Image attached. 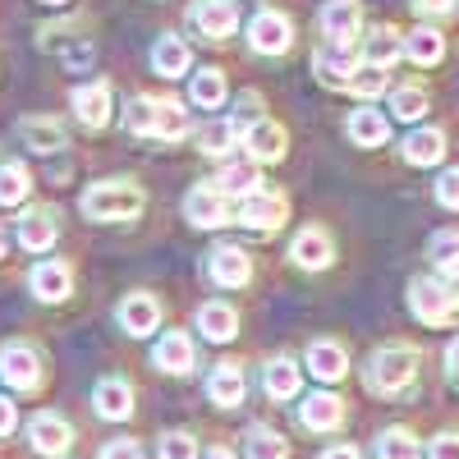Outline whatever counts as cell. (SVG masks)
<instances>
[{"label":"cell","mask_w":459,"mask_h":459,"mask_svg":"<svg viewBox=\"0 0 459 459\" xmlns=\"http://www.w3.org/2000/svg\"><path fill=\"white\" fill-rule=\"evenodd\" d=\"M147 207V194L134 179H101L79 198V212L88 221H138Z\"/></svg>","instance_id":"obj_1"},{"label":"cell","mask_w":459,"mask_h":459,"mask_svg":"<svg viewBox=\"0 0 459 459\" xmlns=\"http://www.w3.org/2000/svg\"><path fill=\"white\" fill-rule=\"evenodd\" d=\"M413 377H418V350H409V344H386V350H377L372 363H368V391L400 395Z\"/></svg>","instance_id":"obj_2"},{"label":"cell","mask_w":459,"mask_h":459,"mask_svg":"<svg viewBox=\"0 0 459 459\" xmlns=\"http://www.w3.org/2000/svg\"><path fill=\"white\" fill-rule=\"evenodd\" d=\"M285 216H290L285 194H276V188H266V184H257L253 194H244L239 207H235V221L248 225L253 235H276V230L285 225Z\"/></svg>","instance_id":"obj_3"},{"label":"cell","mask_w":459,"mask_h":459,"mask_svg":"<svg viewBox=\"0 0 459 459\" xmlns=\"http://www.w3.org/2000/svg\"><path fill=\"white\" fill-rule=\"evenodd\" d=\"M409 308L418 322L428 326H446L455 317V294L446 290V281H432V276H418L409 281Z\"/></svg>","instance_id":"obj_4"},{"label":"cell","mask_w":459,"mask_h":459,"mask_svg":"<svg viewBox=\"0 0 459 459\" xmlns=\"http://www.w3.org/2000/svg\"><path fill=\"white\" fill-rule=\"evenodd\" d=\"M0 381H5L10 391H37L42 386V354L23 340L5 344V350H0Z\"/></svg>","instance_id":"obj_5"},{"label":"cell","mask_w":459,"mask_h":459,"mask_svg":"<svg viewBox=\"0 0 459 459\" xmlns=\"http://www.w3.org/2000/svg\"><path fill=\"white\" fill-rule=\"evenodd\" d=\"M203 266H207V281L216 290H244L253 281V257L244 248H235V244H216Z\"/></svg>","instance_id":"obj_6"},{"label":"cell","mask_w":459,"mask_h":459,"mask_svg":"<svg viewBox=\"0 0 459 459\" xmlns=\"http://www.w3.org/2000/svg\"><path fill=\"white\" fill-rule=\"evenodd\" d=\"M69 106H74V120L83 129H106L110 125V110H115V97H110V83L106 79H92V83H79L69 92Z\"/></svg>","instance_id":"obj_7"},{"label":"cell","mask_w":459,"mask_h":459,"mask_svg":"<svg viewBox=\"0 0 459 459\" xmlns=\"http://www.w3.org/2000/svg\"><path fill=\"white\" fill-rule=\"evenodd\" d=\"M248 42H253V51H262V56H285L290 42H294L290 14H281V10H257V14L248 19Z\"/></svg>","instance_id":"obj_8"},{"label":"cell","mask_w":459,"mask_h":459,"mask_svg":"<svg viewBox=\"0 0 459 459\" xmlns=\"http://www.w3.org/2000/svg\"><path fill=\"white\" fill-rule=\"evenodd\" d=\"M188 23H194V32L207 37V42H225V37L239 28V10H235V0H194Z\"/></svg>","instance_id":"obj_9"},{"label":"cell","mask_w":459,"mask_h":459,"mask_svg":"<svg viewBox=\"0 0 459 459\" xmlns=\"http://www.w3.org/2000/svg\"><path fill=\"white\" fill-rule=\"evenodd\" d=\"M317 28L331 47H350L359 28H363V10H359V0H326L322 14H317Z\"/></svg>","instance_id":"obj_10"},{"label":"cell","mask_w":459,"mask_h":459,"mask_svg":"<svg viewBox=\"0 0 459 459\" xmlns=\"http://www.w3.org/2000/svg\"><path fill=\"white\" fill-rule=\"evenodd\" d=\"M28 290L42 299V303H65L69 290H74V266L65 257H42L28 272Z\"/></svg>","instance_id":"obj_11"},{"label":"cell","mask_w":459,"mask_h":459,"mask_svg":"<svg viewBox=\"0 0 459 459\" xmlns=\"http://www.w3.org/2000/svg\"><path fill=\"white\" fill-rule=\"evenodd\" d=\"M244 152H248V157L257 161V166H272V161H281L285 157V129L276 125V120H262V115H257V120H248L244 125Z\"/></svg>","instance_id":"obj_12"},{"label":"cell","mask_w":459,"mask_h":459,"mask_svg":"<svg viewBox=\"0 0 459 459\" xmlns=\"http://www.w3.org/2000/svg\"><path fill=\"white\" fill-rule=\"evenodd\" d=\"M28 441H32V450L37 455H47V459H60L65 450H69V441H74V428L65 423L60 413H32L28 418Z\"/></svg>","instance_id":"obj_13"},{"label":"cell","mask_w":459,"mask_h":459,"mask_svg":"<svg viewBox=\"0 0 459 459\" xmlns=\"http://www.w3.org/2000/svg\"><path fill=\"white\" fill-rule=\"evenodd\" d=\"M184 216L198 230H216V225L230 221V198L216 184H198V188H188V198H184Z\"/></svg>","instance_id":"obj_14"},{"label":"cell","mask_w":459,"mask_h":459,"mask_svg":"<svg viewBox=\"0 0 459 459\" xmlns=\"http://www.w3.org/2000/svg\"><path fill=\"white\" fill-rule=\"evenodd\" d=\"M56 239H60V216H56V207H28V212L19 216V244H23L28 253H47Z\"/></svg>","instance_id":"obj_15"},{"label":"cell","mask_w":459,"mask_h":459,"mask_svg":"<svg viewBox=\"0 0 459 459\" xmlns=\"http://www.w3.org/2000/svg\"><path fill=\"white\" fill-rule=\"evenodd\" d=\"M290 257L303 266V272H322V266H331V257H335V244H331V235L322 225H303L294 235V244H290Z\"/></svg>","instance_id":"obj_16"},{"label":"cell","mask_w":459,"mask_h":459,"mask_svg":"<svg viewBox=\"0 0 459 459\" xmlns=\"http://www.w3.org/2000/svg\"><path fill=\"white\" fill-rule=\"evenodd\" d=\"M147 101H152V134L147 138H157V143L188 138V110H184V101H175V97H147Z\"/></svg>","instance_id":"obj_17"},{"label":"cell","mask_w":459,"mask_h":459,"mask_svg":"<svg viewBox=\"0 0 459 459\" xmlns=\"http://www.w3.org/2000/svg\"><path fill=\"white\" fill-rule=\"evenodd\" d=\"M152 359H157L161 372L179 377V372H194L198 350H194V340H188V331H166V335L157 340V350H152Z\"/></svg>","instance_id":"obj_18"},{"label":"cell","mask_w":459,"mask_h":459,"mask_svg":"<svg viewBox=\"0 0 459 459\" xmlns=\"http://www.w3.org/2000/svg\"><path fill=\"white\" fill-rule=\"evenodd\" d=\"M157 326H161V303L152 299V294H143V290H134L120 303V331L125 335H152Z\"/></svg>","instance_id":"obj_19"},{"label":"cell","mask_w":459,"mask_h":459,"mask_svg":"<svg viewBox=\"0 0 459 459\" xmlns=\"http://www.w3.org/2000/svg\"><path fill=\"white\" fill-rule=\"evenodd\" d=\"M19 138L37 152V157H51V152L65 147V125L51 120V115H23V120H19Z\"/></svg>","instance_id":"obj_20"},{"label":"cell","mask_w":459,"mask_h":459,"mask_svg":"<svg viewBox=\"0 0 459 459\" xmlns=\"http://www.w3.org/2000/svg\"><path fill=\"white\" fill-rule=\"evenodd\" d=\"M299 423L308 428V432H335L344 423V404L335 395L317 391V395H308V400L299 404Z\"/></svg>","instance_id":"obj_21"},{"label":"cell","mask_w":459,"mask_h":459,"mask_svg":"<svg viewBox=\"0 0 459 459\" xmlns=\"http://www.w3.org/2000/svg\"><path fill=\"white\" fill-rule=\"evenodd\" d=\"M92 404H97L101 418H115V423H125V418L134 413V391H129V381H125V377H106V381H97Z\"/></svg>","instance_id":"obj_22"},{"label":"cell","mask_w":459,"mask_h":459,"mask_svg":"<svg viewBox=\"0 0 459 459\" xmlns=\"http://www.w3.org/2000/svg\"><path fill=\"white\" fill-rule=\"evenodd\" d=\"M198 331L212 340V344H225V340H235L239 335V313L230 308L225 299H212L198 308Z\"/></svg>","instance_id":"obj_23"},{"label":"cell","mask_w":459,"mask_h":459,"mask_svg":"<svg viewBox=\"0 0 459 459\" xmlns=\"http://www.w3.org/2000/svg\"><path fill=\"white\" fill-rule=\"evenodd\" d=\"M207 395H212V404H221V409H239V404H244V368H239V363L212 368Z\"/></svg>","instance_id":"obj_24"},{"label":"cell","mask_w":459,"mask_h":459,"mask_svg":"<svg viewBox=\"0 0 459 459\" xmlns=\"http://www.w3.org/2000/svg\"><path fill=\"white\" fill-rule=\"evenodd\" d=\"M313 69H317L322 83L344 88V83H350V74L359 69V56H354L350 47H322V51L313 56Z\"/></svg>","instance_id":"obj_25"},{"label":"cell","mask_w":459,"mask_h":459,"mask_svg":"<svg viewBox=\"0 0 459 459\" xmlns=\"http://www.w3.org/2000/svg\"><path fill=\"white\" fill-rule=\"evenodd\" d=\"M225 198H244V194H253V188L262 184V170H257V161L248 157V161H225L221 166V175L212 179Z\"/></svg>","instance_id":"obj_26"},{"label":"cell","mask_w":459,"mask_h":459,"mask_svg":"<svg viewBox=\"0 0 459 459\" xmlns=\"http://www.w3.org/2000/svg\"><path fill=\"white\" fill-rule=\"evenodd\" d=\"M188 42H179V37H157V47H152V69L161 74V79H179V74H188Z\"/></svg>","instance_id":"obj_27"},{"label":"cell","mask_w":459,"mask_h":459,"mask_svg":"<svg viewBox=\"0 0 459 459\" xmlns=\"http://www.w3.org/2000/svg\"><path fill=\"white\" fill-rule=\"evenodd\" d=\"M446 157V134L441 129H413L404 138V161L409 166H437Z\"/></svg>","instance_id":"obj_28"},{"label":"cell","mask_w":459,"mask_h":459,"mask_svg":"<svg viewBox=\"0 0 459 459\" xmlns=\"http://www.w3.org/2000/svg\"><path fill=\"white\" fill-rule=\"evenodd\" d=\"M262 386L272 400H294L299 395V363L294 359H272L262 368Z\"/></svg>","instance_id":"obj_29"},{"label":"cell","mask_w":459,"mask_h":459,"mask_svg":"<svg viewBox=\"0 0 459 459\" xmlns=\"http://www.w3.org/2000/svg\"><path fill=\"white\" fill-rule=\"evenodd\" d=\"M188 101L198 110H221L225 106V74L221 69H198L194 83H188Z\"/></svg>","instance_id":"obj_30"},{"label":"cell","mask_w":459,"mask_h":459,"mask_svg":"<svg viewBox=\"0 0 459 459\" xmlns=\"http://www.w3.org/2000/svg\"><path fill=\"white\" fill-rule=\"evenodd\" d=\"M308 368L322 381H340L344 372H350V359H344V350H340L335 340H317L313 350H308Z\"/></svg>","instance_id":"obj_31"},{"label":"cell","mask_w":459,"mask_h":459,"mask_svg":"<svg viewBox=\"0 0 459 459\" xmlns=\"http://www.w3.org/2000/svg\"><path fill=\"white\" fill-rule=\"evenodd\" d=\"M368 65L372 69H391L400 56H404V37L395 32V28H372V37H368Z\"/></svg>","instance_id":"obj_32"},{"label":"cell","mask_w":459,"mask_h":459,"mask_svg":"<svg viewBox=\"0 0 459 459\" xmlns=\"http://www.w3.org/2000/svg\"><path fill=\"white\" fill-rule=\"evenodd\" d=\"M350 138H354L359 147H381V143L391 138L386 115H381V110H354V115H350Z\"/></svg>","instance_id":"obj_33"},{"label":"cell","mask_w":459,"mask_h":459,"mask_svg":"<svg viewBox=\"0 0 459 459\" xmlns=\"http://www.w3.org/2000/svg\"><path fill=\"white\" fill-rule=\"evenodd\" d=\"M244 455L248 459H290V441L272 428H248L244 432Z\"/></svg>","instance_id":"obj_34"},{"label":"cell","mask_w":459,"mask_h":459,"mask_svg":"<svg viewBox=\"0 0 459 459\" xmlns=\"http://www.w3.org/2000/svg\"><path fill=\"white\" fill-rule=\"evenodd\" d=\"M404 56H409L413 65H437V60L446 56L441 32H437V28H418V32H409V37H404Z\"/></svg>","instance_id":"obj_35"},{"label":"cell","mask_w":459,"mask_h":459,"mask_svg":"<svg viewBox=\"0 0 459 459\" xmlns=\"http://www.w3.org/2000/svg\"><path fill=\"white\" fill-rule=\"evenodd\" d=\"M28 194H32L28 166H19V161H5V166H0V207H19Z\"/></svg>","instance_id":"obj_36"},{"label":"cell","mask_w":459,"mask_h":459,"mask_svg":"<svg viewBox=\"0 0 459 459\" xmlns=\"http://www.w3.org/2000/svg\"><path fill=\"white\" fill-rule=\"evenodd\" d=\"M235 138H239V125H235V120H212V125L198 134V147L207 152V157H230Z\"/></svg>","instance_id":"obj_37"},{"label":"cell","mask_w":459,"mask_h":459,"mask_svg":"<svg viewBox=\"0 0 459 459\" xmlns=\"http://www.w3.org/2000/svg\"><path fill=\"white\" fill-rule=\"evenodd\" d=\"M428 253H432L437 272H441L446 281H459V235H455V230H446V235H437Z\"/></svg>","instance_id":"obj_38"},{"label":"cell","mask_w":459,"mask_h":459,"mask_svg":"<svg viewBox=\"0 0 459 459\" xmlns=\"http://www.w3.org/2000/svg\"><path fill=\"white\" fill-rule=\"evenodd\" d=\"M377 459H418V441L409 428H391L377 441Z\"/></svg>","instance_id":"obj_39"},{"label":"cell","mask_w":459,"mask_h":459,"mask_svg":"<svg viewBox=\"0 0 459 459\" xmlns=\"http://www.w3.org/2000/svg\"><path fill=\"white\" fill-rule=\"evenodd\" d=\"M391 110H395V120H423L428 92H423V88H400V92L391 97Z\"/></svg>","instance_id":"obj_40"},{"label":"cell","mask_w":459,"mask_h":459,"mask_svg":"<svg viewBox=\"0 0 459 459\" xmlns=\"http://www.w3.org/2000/svg\"><path fill=\"white\" fill-rule=\"evenodd\" d=\"M344 88H350L354 97H381V92H386V69H372V65L368 69H354Z\"/></svg>","instance_id":"obj_41"},{"label":"cell","mask_w":459,"mask_h":459,"mask_svg":"<svg viewBox=\"0 0 459 459\" xmlns=\"http://www.w3.org/2000/svg\"><path fill=\"white\" fill-rule=\"evenodd\" d=\"M161 459H198V441L188 432H166L161 437Z\"/></svg>","instance_id":"obj_42"},{"label":"cell","mask_w":459,"mask_h":459,"mask_svg":"<svg viewBox=\"0 0 459 459\" xmlns=\"http://www.w3.org/2000/svg\"><path fill=\"white\" fill-rule=\"evenodd\" d=\"M125 125H129V134H138V138H147V134H152V101H147V97H138V101L129 106Z\"/></svg>","instance_id":"obj_43"},{"label":"cell","mask_w":459,"mask_h":459,"mask_svg":"<svg viewBox=\"0 0 459 459\" xmlns=\"http://www.w3.org/2000/svg\"><path fill=\"white\" fill-rule=\"evenodd\" d=\"M437 203L450 207V212H459V170H446L437 179Z\"/></svg>","instance_id":"obj_44"},{"label":"cell","mask_w":459,"mask_h":459,"mask_svg":"<svg viewBox=\"0 0 459 459\" xmlns=\"http://www.w3.org/2000/svg\"><path fill=\"white\" fill-rule=\"evenodd\" d=\"M97 459H143V446L134 437H120V441H106Z\"/></svg>","instance_id":"obj_45"},{"label":"cell","mask_w":459,"mask_h":459,"mask_svg":"<svg viewBox=\"0 0 459 459\" xmlns=\"http://www.w3.org/2000/svg\"><path fill=\"white\" fill-rule=\"evenodd\" d=\"M432 459H459V437H455V432L437 437V441H432Z\"/></svg>","instance_id":"obj_46"},{"label":"cell","mask_w":459,"mask_h":459,"mask_svg":"<svg viewBox=\"0 0 459 459\" xmlns=\"http://www.w3.org/2000/svg\"><path fill=\"white\" fill-rule=\"evenodd\" d=\"M14 428H19V413H14V404L5 395H0V437H10Z\"/></svg>","instance_id":"obj_47"},{"label":"cell","mask_w":459,"mask_h":459,"mask_svg":"<svg viewBox=\"0 0 459 459\" xmlns=\"http://www.w3.org/2000/svg\"><path fill=\"white\" fill-rule=\"evenodd\" d=\"M413 5L423 10V14H450V10H455V0H413Z\"/></svg>","instance_id":"obj_48"},{"label":"cell","mask_w":459,"mask_h":459,"mask_svg":"<svg viewBox=\"0 0 459 459\" xmlns=\"http://www.w3.org/2000/svg\"><path fill=\"white\" fill-rule=\"evenodd\" d=\"M322 459H363V455H359L354 446H331V450H326Z\"/></svg>","instance_id":"obj_49"},{"label":"cell","mask_w":459,"mask_h":459,"mask_svg":"<svg viewBox=\"0 0 459 459\" xmlns=\"http://www.w3.org/2000/svg\"><path fill=\"white\" fill-rule=\"evenodd\" d=\"M446 368H450V372L459 377V335L450 340V350H446Z\"/></svg>","instance_id":"obj_50"},{"label":"cell","mask_w":459,"mask_h":459,"mask_svg":"<svg viewBox=\"0 0 459 459\" xmlns=\"http://www.w3.org/2000/svg\"><path fill=\"white\" fill-rule=\"evenodd\" d=\"M10 253V235H5V225H0V257Z\"/></svg>","instance_id":"obj_51"},{"label":"cell","mask_w":459,"mask_h":459,"mask_svg":"<svg viewBox=\"0 0 459 459\" xmlns=\"http://www.w3.org/2000/svg\"><path fill=\"white\" fill-rule=\"evenodd\" d=\"M207 459H235V455H230V450H225V446H216V450H212V455H207Z\"/></svg>","instance_id":"obj_52"},{"label":"cell","mask_w":459,"mask_h":459,"mask_svg":"<svg viewBox=\"0 0 459 459\" xmlns=\"http://www.w3.org/2000/svg\"><path fill=\"white\" fill-rule=\"evenodd\" d=\"M42 5H65V0H42Z\"/></svg>","instance_id":"obj_53"}]
</instances>
